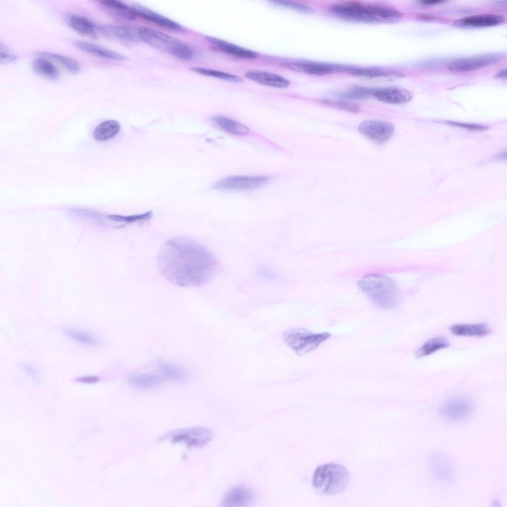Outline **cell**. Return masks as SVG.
I'll list each match as a JSON object with an SVG mask.
<instances>
[{"label": "cell", "mask_w": 507, "mask_h": 507, "mask_svg": "<svg viewBox=\"0 0 507 507\" xmlns=\"http://www.w3.org/2000/svg\"><path fill=\"white\" fill-rule=\"evenodd\" d=\"M163 276L181 287H200L209 282L217 268L214 255L205 247L186 236L166 241L157 254Z\"/></svg>", "instance_id": "1"}, {"label": "cell", "mask_w": 507, "mask_h": 507, "mask_svg": "<svg viewBox=\"0 0 507 507\" xmlns=\"http://www.w3.org/2000/svg\"><path fill=\"white\" fill-rule=\"evenodd\" d=\"M332 12L342 19L354 22L392 23L400 20L403 14L395 8L384 4H363L351 1L334 4Z\"/></svg>", "instance_id": "2"}, {"label": "cell", "mask_w": 507, "mask_h": 507, "mask_svg": "<svg viewBox=\"0 0 507 507\" xmlns=\"http://www.w3.org/2000/svg\"><path fill=\"white\" fill-rule=\"evenodd\" d=\"M357 285L361 291L378 307L393 309L400 302V293L393 280L381 274L373 273L362 277Z\"/></svg>", "instance_id": "3"}, {"label": "cell", "mask_w": 507, "mask_h": 507, "mask_svg": "<svg viewBox=\"0 0 507 507\" xmlns=\"http://www.w3.org/2000/svg\"><path fill=\"white\" fill-rule=\"evenodd\" d=\"M349 474L344 466L328 463L318 467L313 476L314 489L324 495H333L343 492L349 482Z\"/></svg>", "instance_id": "4"}, {"label": "cell", "mask_w": 507, "mask_h": 507, "mask_svg": "<svg viewBox=\"0 0 507 507\" xmlns=\"http://www.w3.org/2000/svg\"><path fill=\"white\" fill-rule=\"evenodd\" d=\"M138 37L150 46L175 57L189 60L193 50L187 44L162 32L146 26L137 29Z\"/></svg>", "instance_id": "5"}, {"label": "cell", "mask_w": 507, "mask_h": 507, "mask_svg": "<svg viewBox=\"0 0 507 507\" xmlns=\"http://www.w3.org/2000/svg\"><path fill=\"white\" fill-rule=\"evenodd\" d=\"M330 336L328 332L316 334L302 328H289L282 333L284 342L298 355L315 350Z\"/></svg>", "instance_id": "6"}, {"label": "cell", "mask_w": 507, "mask_h": 507, "mask_svg": "<svg viewBox=\"0 0 507 507\" xmlns=\"http://www.w3.org/2000/svg\"><path fill=\"white\" fill-rule=\"evenodd\" d=\"M211 430L203 426H195L172 430L166 432L159 440H169L172 443H183L189 447L200 448L205 446L213 438Z\"/></svg>", "instance_id": "7"}, {"label": "cell", "mask_w": 507, "mask_h": 507, "mask_svg": "<svg viewBox=\"0 0 507 507\" xmlns=\"http://www.w3.org/2000/svg\"><path fill=\"white\" fill-rule=\"evenodd\" d=\"M474 409L472 401L466 397H456L448 400L441 406L440 416L445 420L459 421L469 417Z\"/></svg>", "instance_id": "8"}, {"label": "cell", "mask_w": 507, "mask_h": 507, "mask_svg": "<svg viewBox=\"0 0 507 507\" xmlns=\"http://www.w3.org/2000/svg\"><path fill=\"white\" fill-rule=\"evenodd\" d=\"M503 58V55L499 53L473 56L453 61L448 68L456 72L472 71L496 63Z\"/></svg>", "instance_id": "9"}, {"label": "cell", "mask_w": 507, "mask_h": 507, "mask_svg": "<svg viewBox=\"0 0 507 507\" xmlns=\"http://www.w3.org/2000/svg\"><path fill=\"white\" fill-rule=\"evenodd\" d=\"M268 180V177L264 176H231L219 180L214 187L224 190H250L262 187Z\"/></svg>", "instance_id": "10"}, {"label": "cell", "mask_w": 507, "mask_h": 507, "mask_svg": "<svg viewBox=\"0 0 507 507\" xmlns=\"http://www.w3.org/2000/svg\"><path fill=\"white\" fill-rule=\"evenodd\" d=\"M358 130L362 135L378 143L386 142L394 132V127L391 124L374 120L362 122Z\"/></svg>", "instance_id": "11"}, {"label": "cell", "mask_w": 507, "mask_h": 507, "mask_svg": "<svg viewBox=\"0 0 507 507\" xmlns=\"http://www.w3.org/2000/svg\"><path fill=\"white\" fill-rule=\"evenodd\" d=\"M430 468L433 475L442 481H450L454 475V467L451 459L441 453H436L431 456Z\"/></svg>", "instance_id": "12"}, {"label": "cell", "mask_w": 507, "mask_h": 507, "mask_svg": "<svg viewBox=\"0 0 507 507\" xmlns=\"http://www.w3.org/2000/svg\"><path fill=\"white\" fill-rule=\"evenodd\" d=\"M373 95L380 101L395 104L406 103L413 97L412 93L408 90L393 87L376 90Z\"/></svg>", "instance_id": "13"}, {"label": "cell", "mask_w": 507, "mask_h": 507, "mask_svg": "<svg viewBox=\"0 0 507 507\" xmlns=\"http://www.w3.org/2000/svg\"><path fill=\"white\" fill-rule=\"evenodd\" d=\"M135 16L151 21L162 27L175 31H182L183 27L178 23L140 5L131 6Z\"/></svg>", "instance_id": "14"}, {"label": "cell", "mask_w": 507, "mask_h": 507, "mask_svg": "<svg viewBox=\"0 0 507 507\" xmlns=\"http://www.w3.org/2000/svg\"><path fill=\"white\" fill-rule=\"evenodd\" d=\"M248 79L261 85L278 88H287L290 85V81L284 77L267 71L251 70L245 74Z\"/></svg>", "instance_id": "15"}, {"label": "cell", "mask_w": 507, "mask_h": 507, "mask_svg": "<svg viewBox=\"0 0 507 507\" xmlns=\"http://www.w3.org/2000/svg\"><path fill=\"white\" fill-rule=\"evenodd\" d=\"M254 495L250 489L243 485H237L232 489L223 498L221 505L223 507H240L251 503Z\"/></svg>", "instance_id": "16"}, {"label": "cell", "mask_w": 507, "mask_h": 507, "mask_svg": "<svg viewBox=\"0 0 507 507\" xmlns=\"http://www.w3.org/2000/svg\"><path fill=\"white\" fill-rule=\"evenodd\" d=\"M206 40L218 50L228 54L247 59H254L257 57L255 52L223 40L210 36L207 37Z\"/></svg>", "instance_id": "17"}, {"label": "cell", "mask_w": 507, "mask_h": 507, "mask_svg": "<svg viewBox=\"0 0 507 507\" xmlns=\"http://www.w3.org/2000/svg\"><path fill=\"white\" fill-rule=\"evenodd\" d=\"M505 21L504 16L496 14L473 15L461 18L454 24L463 27H485L498 25Z\"/></svg>", "instance_id": "18"}, {"label": "cell", "mask_w": 507, "mask_h": 507, "mask_svg": "<svg viewBox=\"0 0 507 507\" xmlns=\"http://www.w3.org/2000/svg\"><path fill=\"white\" fill-rule=\"evenodd\" d=\"M282 66L290 70L315 75H324L334 71V67L330 64L309 62H288Z\"/></svg>", "instance_id": "19"}, {"label": "cell", "mask_w": 507, "mask_h": 507, "mask_svg": "<svg viewBox=\"0 0 507 507\" xmlns=\"http://www.w3.org/2000/svg\"><path fill=\"white\" fill-rule=\"evenodd\" d=\"M450 330L455 335L468 337H482L490 332L485 323L454 324L450 326Z\"/></svg>", "instance_id": "20"}, {"label": "cell", "mask_w": 507, "mask_h": 507, "mask_svg": "<svg viewBox=\"0 0 507 507\" xmlns=\"http://www.w3.org/2000/svg\"><path fill=\"white\" fill-rule=\"evenodd\" d=\"M75 45L80 50L101 58L114 60H122L125 57L112 50L101 46L84 41H77Z\"/></svg>", "instance_id": "21"}, {"label": "cell", "mask_w": 507, "mask_h": 507, "mask_svg": "<svg viewBox=\"0 0 507 507\" xmlns=\"http://www.w3.org/2000/svg\"><path fill=\"white\" fill-rule=\"evenodd\" d=\"M162 376L152 373H131L127 377V382L138 388H150L159 384Z\"/></svg>", "instance_id": "22"}, {"label": "cell", "mask_w": 507, "mask_h": 507, "mask_svg": "<svg viewBox=\"0 0 507 507\" xmlns=\"http://www.w3.org/2000/svg\"><path fill=\"white\" fill-rule=\"evenodd\" d=\"M345 71L348 74L366 78H401L404 76L396 71L384 70L376 68H348Z\"/></svg>", "instance_id": "23"}, {"label": "cell", "mask_w": 507, "mask_h": 507, "mask_svg": "<svg viewBox=\"0 0 507 507\" xmlns=\"http://www.w3.org/2000/svg\"><path fill=\"white\" fill-rule=\"evenodd\" d=\"M212 121L218 128L232 134L243 136L250 131L246 125L227 117L215 116Z\"/></svg>", "instance_id": "24"}, {"label": "cell", "mask_w": 507, "mask_h": 507, "mask_svg": "<svg viewBox=\"0 0 507 507\" xmlns=\"http://www.w3.org/2000/svg\"><path fill=\"white\" fill-rule=\"evenodd\" d=\"M120 130V125L117 121L108 120L101 123L94 129L93 136L98 141H105L114 137Z\"/></svg>", "instance_id": "25"}, {"label": "cell", "mask_w": 507, "mask_h": 507, "mask_svg": "<svg viewBox=\"0 0 507 507\" xmlns=\"http://www.w3.org/2000/svg\"><path fill=\"white\" fill-rule=\"evenodd\" d=\"M63 332L69 339L83 345L96 347L102 344L101 338L90 333L72 328H64Z\"/></svg>", "instance_id": "26"}, {"label": "cell", "mask_w": 507, "mask_h": 507, "mask_svg": "<svg viewBox=\"0 0 507 507\" xmlns=\"http://www.w3.org/2000/svg\"><path fill=\"white\" fill-rule=\"evenodd\" d=\"M158 367L162 376L169 380L181 382L188 378L187 370L176 365L161 361L158 363Z\"/></svg>", "instance_id": "27"}, {"label": "cell", "mask_w": 507, "mask_h": 507, "mask_svg": "<svg viewBox=\"0 0 507 507\" xmlns=\"http://www.w3.org/2000/svg\"><path fill=\"white\" fill-rule=\"evenodd\" d=\"M449 345V341L444 337L434 338L426 342L417 349L415 355L417 358L424 357L439 350L448 347Z\"/></svg>", "instance_id": "28"}, {"label": "cell", "mask_w": 507, "mask_h": 507, "mask_svg": "<svg viewBox=\"0 0 507 507\" xmlns=\"http://www.w3.org/2000/svg\"><path fill=\"white\" fill-rule=\"evenodd\" d=\"M32 68L37 74L50 79H55L59 77V72L56 67L46 59L41 58L34 60L32 63Z\"/></svg>", "instance_id": "29"}, {"label": "cell", "mask_w": 507, "mask_h": 507, "mask_svg": "<svg viewBox=\"0 0 507 507\" xmlns=\"http://www.w3.org/2000/svg\"><path fill=\"white\" fill-rule=\"evenodd\" d=\"M72 28L79 33L90 36L96 37L95 27L87 18L80 15H73L70 19Z\"/></svg>", "instance_id": "30"}, {"label": "cell", "mask_w": 507, "mask_h": 507, "mask_svg": "<svg viewBox=\"0 0 507 507\" xmlns=\"http://www.w3.org/2000/svg\"><path fill=\"white\" fill-rule=\"evenodd\" d=\"M100 2L104 6L114 11L117 16L127 19L134 20L136 17L131 8L121 1L115 0H103Z\"/></svg>", "instance_id": "31"}, {"label": "cell", "mask_w": 507, "mask_h": 507, "mask_svg": "<svg viewBox=\"0 0 507 507\" xmlns=\"http://www.w3.org/2000/svg\"><path fill=\"white\" fill-rule=\"evenodd\" d=\"M38 54L42 57L57 62L70 72L76 73L80 71V67L78 63L68 56L48 52H41Z\"/></svg>", "instance_id": "32"}, {"label": "cell", "mask_w": 507, "mask_h": 507, "mask_svg": "<svg viewBox=\"0 0 507 507\" xmlns=\"http://www.w3.org/2000/svg\"><path fill=\"white\" fill-rule=\"evenodd\" d=\"M191 70L201 75L215 77L232 82H240L242 81L241 78L236 75L211 69L194 67L191 68Z\"/></svg>", "instance_id": "33"}, {"label": "cell", "mask_w": 507, "mask_h": 507, "mask_svg": "<svg viewBox=\"0 0 507 507\" xmlns=\"http://www.w3.org/2000/svg\"><path fill=\"white\" fill-rule=\"evenodd\" d=\"M105 29L116 38L126 41L133 42L137 40L135 32L128 27L118 26H107Z\"/></svg>", "instance_id": "34"}, {"label": "cell", "mask_w": 507, "mask_h": 507, "mask_svg": "<svg viewBox=\"0 0 507 507\" xmlns=\"http://www.w3.org/2000/svg\"><path fill=\"white\" fill-rule=\"evenodd\" d=\"M375 90L376 89L370 88L357 87L344 92L340 95L347 99H364L373 95Z\"/></svg>", "instance_id": "35"}, {"label": "cell", "mask_w": 507, "mask_h": 507, "mask_svg": "<svg viewBox=\"0 0 507 507\" xmlns=\"http://www.w3.org/2000/svg\"><path fill=\"white\" fill-rule=\"evenodd\" d=\"M320 102L325 105L351 112H357L360 110L358 104L349 101L324 100L320 101Z\"/></svg>", "instance_id": "36"}, {"label": "cell", "mask_w": 507, "mask_h": 507, "mask_svg": "<svg viewBox=\"0 0 507 507\" xmlns=\"http://www.w3.org/2000/svg\"><path fill=\"white\" fill-rule=\"evenodd\" d=\"M271 2L275 5L287 7L302 13H311L314 10L310 7L299 3L283 0H271Z\"/></svg>", "instance_id": "37"}, {"label": "cell", "mask_w": 507, "mask_h": 507, "mask_svg": "<svg viewBox=\"0 0 507 507\" xmlns=\"http://www.w3.org/2000/svg\"><path fill=\"white\" fill-rule=\"evenodd\" d=\"M20 367L34 381L40 382L41 379L40 373L33 365L24 362L20 363Z\"/></svg>", "instance_id": "38"}, {"label": "cell", "mask_w": 507, "mask_h": 507, "mask_svg": "<svg viewBox=\"0 0 507 507\" xmlns=\"http://www.w3.org/2000/svg\"><path fill=\"white\" fill-rule=\"evenodd\" d=\"M447 123L452 126L465 128L471 131H481L486 130L488 129V127L480 124H468L453 121H448Z\"/></svg>", "instance_id": "39"}, {"label": "cell", "mask_w": 507, "mask_h": 507, "mask_svg": "<svg viewBox=\"0 0 507 507\" xmlns=\"http://www.w3.org/2000/svg\"><path fill=\"white\" fill-rule=\"evenodd\" d=\"M0 63L12 62L16 60V57L11 54L5 45L0 44Z\"/></svg>", "instance_id": "40"}, {"label": "cell", "mask_w": 507, "mask_h": 507, "mask_svg": "<svg viewBox=\"0 0 507 507\" xmlns=\"http://www.w3.org/2000/svg\"><path fill=\"white\" fill-rule=\"evenodd\" d=\"M100 378L96 376H85L76 378L75 381L84 384H93L99 381Z\"/></svg>", "instance_id": "41"}, {"label": "cell", "mask_w": 507, "mask_h": 507, "mask_svg": "<svg viewBox=\"0 0 507 507\" xmlns=\"http://www.w3.org/2000/svg\"><path fill=\"white\" fill-rule=\"evenodd\" d=\"M444 2L445 1L441 0H422L420 2L422 4L425 5H433L441 4Z\"/></svg>", "instance_id": "42"}, {"label": "cell", "mask_w": 507, "mask_h": 507, "mask_svg": "<svg viewBox=\"0 0 507 507\" xmlns=\"http://www.w3.org/2000/svg\"><path fill=\"white\" fill-rule=\"evenodd\" d=\"M497 76L500 78H506L507 77V70L506 69H503L500 71L497 75Z\"/></svg>", "instance_id": "43"}]
</instances>
